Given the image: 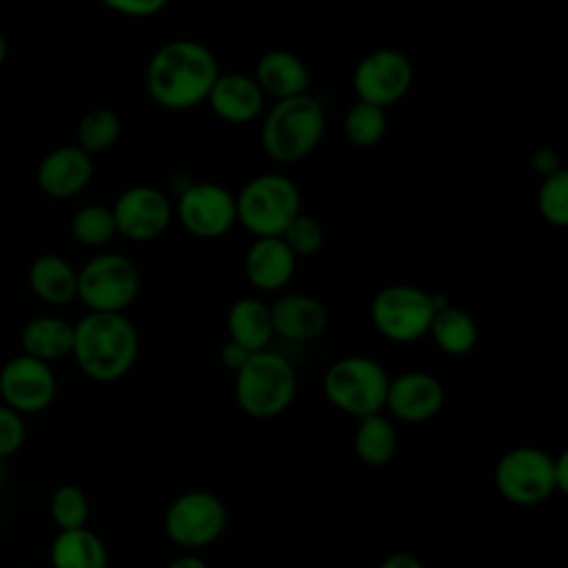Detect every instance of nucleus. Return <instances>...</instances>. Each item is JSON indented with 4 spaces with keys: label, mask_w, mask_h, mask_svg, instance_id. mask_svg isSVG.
<instances>
[{
    "label": "nucleus",
    "mask_w": 568,
    "mask_h": 568,
    "mask_svg": "<svg viewBox=\"0 0 568 568\" xmlns=\"http://www.w3.org/2000/svg\"><path fill=\"white\" fill-rule=\"evenodd\" d=\"M220 73L217 58L204 42L178 38L155 49L144 71V84L158 106L186 111L206 102Z\"/></svg>",
    "instance_id": "obj_1"
},
{
    "label": "nucleus",
    "mask_w": 568,
    "mask_h": 568,
    "mask_svg": "<svg viewBox=\"0 0 568 568\" xmlns=\"http://www.w3.org/2000/svg\"><path fill=\"white\" fill-rule=\"evenodd\" d=\"M140 353V337L124 313L89 311L73 324L71 355L78 368L93 382L124 377Z\"/></svg>",
    "instance_id": "obj_2"
},
{
    "label": "nucleus",
    "mask_w": 568,
    "mask_h": 568,
    "mask_svg": "<svg viewBox=\"0 0 568 568\" xmlns=\"http://www.w3.org/2000/svg\"><path fill=\"white\" fill-rule=\"evenodd\" d=\"M326 113L311 93L275 100L262 118L260 144L266 158L277 164H295L308 158L322 142Z\"/></svg>",
    "instance_id": "obj_3"
},
{
    "label": "nucleus",
    "mask_w": 568,
    "mask_h": 568,
    "mask_svg": "<svg viewBox=\"0 0 568 568\" xmlns=\"http://www.w3.org/2000/svg\"><path fill=\"white\" fill-rule=\"evenodd\" d=\"M297 377L291 362L275 351H255L235 371V402L255 419L282 415L295 399Z\"/></svg>",
    "instance_id": "obj_4"
},
{
    "label": "nucleus",
    "mask_w": 568,
    "mask_h": 568,
    "mask_svg": "<svg viewBox=\"0 0 568 568\" xmlns=\"http://www.w3.org/2000/svg\"><path fill=\"white\" fill-rule=\"evenodd\" d=\"M302 213V193L284 173H260L235 195L237 224L253 237H280Z\"/></svg>",
    "instance_id": "obj_5"
},
{
    "label": "nucleus",
    "mask_w": 568,
    "mask_h": 568,
    "mask_svg": "<svg viewBox=\"0 0 568 568\" xmlns=\"http://www.w3.org/2000/svg\"><path fill=\"white\" fill-rule=\"evenodd\" d=\"M386 368L366 355H346L335 359L324 373V395L351 417H368L384 410L388 390Z\"/></svg>",
    "instance_id": "obj_6"
},
{
    "label": "nucleus",
    "mask_w": 568,
    "mask_h": 568,
    "mask_svg": "<svg viewBox=\"0 0 568 568\" xmlns=\"http://www.w3.org/2000/svg\"><path fill=\"white\" fill-rule=\"evenodd\" d=\"M442 300V295H433L415 284H388L373 295L371 322L390 342H417L428 333L433 313Z\"/></svg>",
    "instance_id": "obj_7"
},
{
    "label": "nucleus",
    "mask_w": 568,
    "mask_h": 568,
    "mask_svg": "<svg viewBox=\"0 0 568 568\" xmlns=\"http://www.w3.org/2000/svg\"><path fill=\"white\" fill-rule=\"evenodd\" d=\"M140 271L122 253L106 251L78 271L75 297L95 313H124L140 293Z\"/></svg>",
    "instance_id": "obj_8"
},
{
    "label": "nucleus",
    "mask_w": 568,
    "mask_h": 568,
    "mask_svg": "<svg viewBox=\"0 0 568 568\" xmlns=\"http://www.w3.org/2000/svg\"><path fill=\"white\" fill-rule=\"evenodd\" d=\"M499 495L517 506H537L555 493L552 455L537 446H515L495 466Z\"/></svg>",
    "instance_id": "obj_9"
},
{
    "label": "nucleus",
    "mask_w": 568,
    "mask_h": 568,
    "mask_svg": "<svg viewBox=\"0 0 568 568\" xmlns=\"http://www.w3.org/2000/svg\"><path fill=\"white\" fill-rule=\"evenodd\" d=\"M226 517V506L215 493L189 490L169 504L164 530L182 548H202L224 532Z\"/></svg>",
    "instance_id": "obj_10"
},
{
    "label": "nucleus",
    "mask_w": 568,
    "mask_h": 568,
    "mask_svg": "<svg viewBox=\"0 0 568 568\" xmlns=\"http://www.w3.org/2000/svg\"><path fill=\"white\" fill-rule=\"evenodd\" d=\"M413 78V62L404 51L379 47L357 62L353 91L357 100L388 109L408 95Z\"/></svg>",
    "instance_id": "obj_11"
},
{
    "label": "nucleus",
    "mask_w": 568,
    "mask_h": 568,
    "mask_svg": "<svg viewBox=\"0 0 568 568\" xmlns=\"http://www.w3.org/2000/svg\"><path fill=\"white\" fill-rule=\"evenodd\" d=\"M178 220L193 237H222L237 224L235 195L217 182H193L180 193Z\"/></svg>",
    "instance_id": "obj_12"
},
{
    "label": "nucleus",
    "mask_w": 568,
    "mask_h": 568,
    "mask_svg": "<svg viewBox=\"0 0 568 568\" xmlns=\"http://www.w3.org/2000/svg\"><path fill=\"white\" fill-rule=\"evenodd\" d=\"M55 390L58 382L51 364L36 357L20 353L0 368V399L22 417L49 408Z\"/></svg>",
    "instance_id": "obj_13"
},
{
    "label": "nucleus",
    "mask_w": 568,
    "mask_h": 568,
    "mask_svg": "<svg viewBox=\"0 0 568 568\" xmlns=\"http://www.w3.org/2000/svg\"><path fill=\"white\" fill-rule=\"evenodd\" d=\"M111 213L118 235L131 242H151L169 229L173 206L158 186L135 184L118 195Z\"/></svg>",
    "instance_id": "obj_14"
},
{
    "label": "nucleus",
    "mask_w": 568,
    "mask_h": 568,
    "mask_svg": "<svg viewBox=\"0 0 568 568\" xmlns=\"http://www.w3.org/2000/svg\"><path fill=\"white\" fill-rule=\"evenodd\" d=\"M444 384L426 371H406L388 382L386 404L393 417L422 424L433 419L444 408Z\"/></svg>",
    "instance_id": "obj_15"
},
{
    "label": "nucleus",
    "mask_w": 568,
    "mask_h": 568,
    "mask_svg": "<svg viewBox=\"0 0 568 568\" xmlns=\"http://www.w3.org/2000/svg\"><path fill=\"white\" fill-rule=\"evenodd\" d=\"M93 178V155L78 144H64L49 151L36 171L40 191L55 200H67L82 193Z\"/></svg>",
    "instance_id": "obj_16"
},
{
    "label": "nucleus",
    "mask_w": 568,
    "mask_h": 568,
    "mask_svg": "<svg viewBox=\"0 0 568 568\" xmlns=\"http://www.w3.org/2000/svg\"><path fill=\"white\" fill-rule=\"evenodd\" d=\"M268 308L273 333L288 342H313L328 328L326 306L308 293H282Z\"/></svg>",
    "instance_id": "obj_17"
},
{
    "label": "nucleus",
    "mask_w": 568,
    "mask_h": 568,
    "mask_svg": "<svg viewBox=\"0 0 568 568\" xmlns=\"http://www.w3.org/2000/svg\"><path fill=\"white\" fill-rule=\"evenodd\" d=\"M206 104L229 124H248L264 113L266 95L248 73H220Z\"/></svg>",
    "instance_id": "obj_18"
},
{
    "label": "nucleus",
    "mask_w": 568,
    "mask_h": 568,
    "mask_svg": "<svg viewBox=\"0 0 568 568\" xmlns=\"http://www.w3.org/2000/svg\"><path fill=\"white\" fill-rule=\"evenodd\" d=\"M295 268L297 257L282 237H255L244 253V275L253 288L264 293L286 288Z\"/></svg>",
    "instance_id": "obj_19"
},
{
    "label": "nucleus",
    "mask_w": 568,
    "mask_h": 568,
    "mask_svg": "<svg viewBox=\"0 0 568 568\" xmlns=\"http://www.w3.org/2000/svg\"><path fill=\"white\" fill-rule=\"evenodd\" d=\"M253 80L266 98L284 100L308 93L311 71L297 53L286 49H271L255 62Z\"/></svg>",
    "instance_id": "obj_20"
},
{
    "label": "nucleus",
    "mask_w": 568,
    "mask_h": 568,
    "mask_svg": "<svg viewBox=\"0 0 568 568\" xmlns=\"http://www.w3.org/2000/svg\"><path fill=\"white\" fill-rule=\"evenodd\" d=\"M226 333L231 342L240 344L248 353L268 348L275 335L268 304L251 295L235 300L226 313Z\"/></svg>",
    "instance_id": "obj_21"
},
{
    "label": "nucleus",
    "mask_w": 568,
    "mask_h": 568,
    "mask_svg": "<svg viewBox=\"0 0 568 568\" xmlns=\"http://www.w3.org/2000/svg\"><path fill=\"white\" fill-rule=\"evenodd\" d=\"M29 286L38 300L51 306H64L75 300L78 271L60 255L47 253L31 262Z\"/></svg>",
    "instance_id": "obj_22"
},
{
    "label": "nucleus",
    "mask_w": 568,
    "mask_h": 568,
    "mask_svg": "<svg viewBox=\"0 0 568 568\" xmlns=\"http://www.w3.org/2000/svg\"><path fill=\"white\" fill-rule=\"evenodd\" d=\"M22 353L40 362H55L71 355L73 324L55 315H40L29 320L20 331Z\"/></svg>",
    "instance_id": "obj_23"
},
{
    "label": "nucleus",
    "mask_w": 568,
    "mask_h": 568,
    "mask_svg": "<svg viewBox=\"0 0 568 568\" xmlns=\"http://www.w3.org/2000/svg\"><path fill=\"white\" fill-rule=\"evenodd\" d=\"M435 342V346L453 357H462L470 353L477 346L479 339V328L477 322L473 320L470 313H466L459 306L448 304L442 300L433 313L428 333Z\"/></svg>",
    "instance_id": "obj_24"
},
{
    "label": "nucleus",
    "mask_w": 568,
    "mask_h": 568,
    "mask_svg": "<svg viewBox=\"0 0 568 568\" xmlns=\"http://www.w3.org/2000/svg\"><path fill=\"white\" fill-rule=\"evenodd\" d=\"M49 559L53 568H106L109 564L104 541L87 526L60 530L51 541Z\"/></svg>",
    "instance_id": "obj_25"
},
{
    "label": "nucleus",
    "mask_w": 568,
    "mask_h": 568,
    "mask_svg": "<svg viewBox=\"0 0 568 568\" xmlns=\"http://www.w3.org/2000/svg\"><path fill=\"white\" fill-rule=\"evenodd\" d=\"M353 446L364 464L386 466L397 453L395 426L382 413L362 417L355 428Z\"/></svg>",
    "instance_id": "obj_26"
},
{
    "label": "nucleus",
    "mask_w": 568,
    "mask_h": 568,
    "mask_svg": "<svg viewBox=\"0 0 568 568\" xmlns=\"http://www.w3.org/2000/svg\"><path fill=\"white\" fill-rule=\"evenodd\" d=\"M120 115L109 106H95L78 122V146L89 155L104 153L120 140Z\"/></svg>",
    "instance_id": "obj_27"
},
{
    "label": "nucleus",
    "mask_w": 568,
    "mask_h": 568,
    "mask_svg": "<svg viewBox=\"0 0 568 568\" xmlns=\"http://www.w3.org/2000/svg\"><path fill=\"white\" fill-rule=\"evenodd\" d=\"M344 138L359 149H371L375 146L388 129V115L386 109L368 104L357 100L344 115Z\"/></svg>",
    "instance_id": "obj_28"
},
{
    "label": "nucleus",
    "mask_w": 568,
    "mask_h": 568,
    "mask_svg": "<svg viewBox=\"0 0 568 568\" xmlns=\"http://www.w3.org/2000/svg\"><path fill=\"white\" fill-rule=\"evenodd\" d=\"M71 235L78 244L91 248L109 244L118 235L111 209L102 204H89L78 209L71 217Z\"/></svg>",
    "instance_id": "obj_29"
},
{
    "label": "nucleus",
    "mask_w": 568,
    "mask_h": 568,
    "mask_svg": "<svg viewBox=\"0 0 568 568\" xmlns=\"http://www.w3.org/2000/svg\"><path fill=\"white\" fill-rule=\"evenodd\" d=\"M537 211L541 220L550 226L564 229L568 224V173L559 169L541 178L537 191Z\"/></svg>",
    "instance_id": "obj_30"
},
{
    "label": "nucleus",
    "mask_w": 568,
    "mask_h": 568,
    "mask_svg": "<svg viewBox=\"0 0 568 568\" xmlns=\"http://www.w3.org/2000/svg\"><path fill=\"white\" fill-rule=\"evenodd\" d=\"M49 513L60 530L84 528L89 519V499L82 488L73 484H62L51 495Z\"/></svg>",
    "instance_id": "obj_31"
},
{
    "label": "nucleus",
    "mask_w": 568,
    "mask_h": 568,
    "mask_svg": "<svg viewBox=\"0 0 568 568\" xmlns=\"http://www.w3.org/2000/svg\"><path fill=\"white\" fill-rule=\"evenodd\" d=\"M284 244L291 248V253L300 257H311L324 246V229L322 224L306 213H300L280 235Z\"/></svg>",
    "instance_id": "obj_32"
},
{
    "label": "nucleus",
    "mask_w": 568,
    "mask_h": 568,
    "mask_svg": "<svg viewBox=\"0 0 568 568\" xmlns=\"http://www.w3.org/2000/svg\"><path fill=\"white\" fill-rule=\"evenodd\" d=\"M27 439L24 417L0 402V459L16 455Z\"/></svg>",
    "instance_id": "obj_33"
},
{
    "label": "nucleus",
    "mask_w": 568,
    "mask_h": 568,
    "mask_svg": "<svg viewBox=\"0 0 568 568\" xmlns=\"http://www.w3.org/2000/svg\"><path fill=\"white\" fill-rule=\"evenodd\" d=\"M98 2L126 18H151V16H158L169 4V0H98Z\"/></svg>",
    "instance_id": "obj_34"
},
{
    "label": "nucleus",
    "mask_w": 568,
    "mask_h": 568,
    "mask_svg": "<svg viewBox=\"0 0 568 568\" xmlns=\"http://www.w3.org/2000/svg\"><path fill=\"white\" fill-rule=\"evenodd\" d=\"M530 169H532L539 178H546V175H550V173H555V171H559V169H564V166H561V158H559V153H557L555 149H550V146H537V149L530 153Z\"/></svg>",
    "instance_id": "obj_35"
},
{
    "label": "nucleus",
    "mask_w": 568,
    "mask_h": 568,
    "mask_svg": "<svg viewBox=\"0 0 568 568\" xmlns=\"http://www.w3.org/2000/svg\"><path fill=\"white\" fill-rule=\"evenodd\" d=\"M552 481H555V493L559 495L568 493V453L566 450L552 457Z\"/></svg>",
    "instance_id": "obj_36"
},
{
    "label": "nucleus",
    "mask_w": 568,
    "mask_h": 568,
    "mask_svg": "<svg viewBox=\"0 0 568 568\" xmlns=\"http://www.w3.org/2000/svg\"><path fill=\"white\" fill-rule=\"evenodd\" d=\"M251 353L248 351H244L240 344H235V342H226L224 346H222V364L226 366V368H231V371H237L244 362H246V357H248Z\"/></svg>",
    "instance_id": "obj_37"
},
{
    "label": "nucleus",
    "mask_w": 568,
    "mask_h": 568,
    "mask_svg": "<svg viewBox=\"0 0 568 568\" xmlns=\"http://www.w3.org/2000/svg\"><path fill=\"white\" fill-rule=\"evenodd\" d=\"M379 568H426V566L415 555L397 550V552H390L388 557H384Z\"/></svg>",
    "instance_id": "obj_38"
},
{
    "label": "nucleus",
    "mask_w": 568,
    "mask_h": 568,
    "mask_svg": "<svg viewBox=\"0 0 568 568\" xmlns=\"http://www.w3.org/2000/svg\"><path fill=\"white\" fill-rule=\"evenodd\" d=\"M166 568H209L206 561L193 552H186V555H180L175 557Z\"/></svg>",
    "instance_id": "obj_39"
},
{
    "label": "nucleus",
    "mask_w": 568,
    "mask_h": 568,
    "mask_svg": "<svg viewBox=\"0 0 568 568\" xmlns=\"http://www.w3.org/2000/svg\"><path fill=\"white\" fill-rule=\"evenodd\" d=\"M4 58H7V40H4V36L0 33V67H2Z\"/></svg>",
    "instance_id": "obj_40"
},
{
    "label": "nucleus",
    "mask_w": 568,
    "mask_h": 568,
    "mask_svg": "<svg viewBox=\"0 0 568 568\" xmlns=\"http://www.w3.org/2000/svg\"><path fill=\"white\" fill-rule=\"evenodd\" d=\"M4 479H7V466H4V459H0V488H2Z\"/></svg>",
    "instance_id": "obj_41"
}]
</instances>
